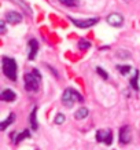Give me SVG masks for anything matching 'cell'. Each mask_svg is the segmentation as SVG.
<instances>
[{"label": "cell", "instance_id": "5", "mask_svg": "<svg viewBox=\"0 0 140 150\" xmlns=\"http://www.w3.org/2000/svg\"><path fill=\"white\" fill-rule=\"evenodd\" d=\"M96 141L110 146L113 143V131L111 129H99L96 132Z\"/></svg>", "mask_w": 140, "mask_h": 150}, {"label": "cell", "instance_id": "8", "mask_svg": "<svg viewBox=\"0 0 140 150\" xmlns=\"http://www.w3.org/2000/svg\"><path fill=\"white\" fill-rule=\"evenodd\" d=\"M27 47H29V52H27V59L33 61L36 58L37 52H39V41L36 39H30L27 41Z\"/></svg>", "mask_w": 140, "mask_h": 150}, {"label": "cell", "instance_id": "22", "mask_svg": "<svg viewBox=\"0 0 140 150\" xmlns=\"http://www.w3.org/2000/svg\"><path fill=\"white\" fill-rule=\"evenodd\" d=\"M62 4L68 6V7H74V6H77V0H59Z\"/></svg>", "mask_w": 140, "mask_h": 150}, {"label": "cell", "instance_id": "1", "mask_svg": "<svg viewBox=\"0 0 140 150\" xmlns=\"http://www.w3.org/2000/svg\"><path fill=\"white\" fill-rule=\"evenodd\" d=\"M1 70L7 79H10L11 81H17V74H18V66L14 58H8V57H3L1 58Z\"/></svg>", "mask_w": 140, "mask_h": 150}, {"label": "cell", "instance_id": "7", "mask_svg": "<svg viewBox=\"0 0 140 150\" xmlns=\"http://www.w3.org/2000/svg\"><path fill=\"white\" fill-rule=\"evenodd\" d=\"M132 141V131L129 125H124L120 129V143L121 145H128Z\"/></svg>", "mask_w": 140, "mask_h": 150}, {"label": "cell", "instance_id": "11", "mask_svg": "<svg viewBox=\"0 0 140 150\" xmlns=\"http://www.w3.org/2000/svg\"><path fill=\"white\" fill-rule=\"evenodd\" d=\"M36 113H37V106H34V108H33V110H32V113H30V116H29V123H30V127H32L34 131L39 128V123H37Z\"/></svg>", "mask_w": 140, "mask_h": 150}, {"label": "cell", "instance_id": "15", "mask_svg": "<svg viewBox=\"0 0 140 150\" xmlns=\"http://www.w3.org/2000/svg\"><path fill=\"white\" fill-rule=\"evenodd\" d=\"M11 1H14L17 6H19V7H22L23 11H26L27 14H32V8L29 7V4H27L25 0H11Z\"/></svg>", "mask_w": 140, "mask_h": 150}, {"label": "cell", "instance_id": "24", "mask_svg": "<svg viewBox=\"0 0 140 150\" xmlns=\"http://www.w3.org/2000/svg\"><path fill=\"white\" fill-rule=\"evenodd\" d=\"M47 68L50 69V70H51V73H52V74H55V77H58V72H56V69H54V68H52V66H50V65H47Z\"/></svg>", "mask_w": 140, "mask_h": 150}, {"label": "cell", "instance_id": "10", "mask_svg": "<svg viewBox=\"0 0 140 150\" xmlns=\"http://www.w3.org/2000/svg\"><path fill=\"white\" fill-rule=\"evenodd\" d=\"M15 98H17V94L11 88H6L0 94V99L3 102H13V100H15Z\"/></svg>", "mask_w": 140, "mask_h": 150}, {"label": "cell", "instance_id": "12", "mask_svg": "<svg viewBox=\"0 0 140 150\" xmlns=\"http://www.w3.org/2000/svg\"><path fill=\"white\" fill-rule=\"evenodd\" d=\"M139 76H140V72L136 69L135 73H133V77H132L131 81H129L131 87L135 90V91H139V90H140V87H139Z\"/></svg>", "mask_w": 140, "mask_h": 150}, {"label": "cell", "instance_id": "3", "mask_svg": "<svg viewBox=\"0 0 140 150\" xmlns=\"http://www.w3.org/2000/svg\"><path fill=\"white\" fill-rule=\"evenodd\" d=\"M76 100L82 102L84 98H82L81 94L78 91H76L74 88H66L63 91V94H62V103H63L65 106H68V108H72L73 103H74Z\"/></svg>", "mask_w": 140, "mask_h": 150}, {"label": "cell", "instance_id": "13", "mask_svg": "<svg viewBox=\"0 0 140 150\" xmlns=\"http://www.w3.org/2000/svg\"><path fill=\"white\" fill-rule=\"evenodd\" d=\"M14 121H15V114H14V113H10L8 117L6 118L4 121H1V123H0V129H1V131H4L6 128L8 127V125H11Z\"/></svg>", "mask_w": 140, "mask_h": 150}, {"label": "cell", "instance_id": "25", "mask_svg": "<svg viewBox=\"0 0 140 150\" xmlns=\"http://www.w3.org/2000/svg\"><path fill=\"white\" fill-rule=\"evenodd\" d=\"M124 1H129V0H124Z\"/></svg>", "mask_w": 140, "mask_h": 150}, {"label": "cell", "instance_id": "21", "mask_svg": "<svg viewBox=\"0 0 140 150\" xmlns=\"http://www.w3.org/2000/svg\"><path fill=\"white\" fill-rule=\"evenodd\" d=\"M96 73H98V74H99V76L103 79V80H107V79H108L107 72H106L103 68H99V66H98V68H96Z\"/></svg>", "mask_w": 140, "mask_h": 150}, {"label": "cell", "instance_id": "4", "mask_svg": "<svg viewBox=\"0 0 140 150\" xmlns=\"http://www.w3.org/2000/svg\"><path fill=\"white\" fill-rule=\"evenodd\" d=\"M69 19L73 22V25H76L77 28H81V29H88V28L94 26L99 22L98 18H87V19H76L73 17H69Z\"/></svg>", "mask_w": 140, "mask_h": 150}, {"label": "cell", "instance_id": "16", "mask_svg": "<svg viewBox=\"0 0 140 150\" xmlns=\"http://www.w3.org/2000/svg\"><path fill=\"white\" fill-rule=\"evenodd\" d=\"M29 137H30V132H29V129H23L21 134H18V137L14 139V143H15V145H18L21 141H23V139H26V138H29Z\"/></svg>", "mask_w": 140, "mask_h": 150}, {"label": "cell", "instance_id": "14", "mask_svg": "<svg viewBox=\"0 0 140 150\" xmlns=\"http://www.w3.org/2000/svg\"><path fill=\"white\" fill-rule=\"evenodd\" d=\"M88 114H89V110L87 109V108H80V109L74 113V118H76V120H84V118L88 117Z\"/></svg>", "mask_w": 140, "mask_h": 150}, {"label": "cell", "instance_id": "20", "mask_svg": "<svg viewBox=\"0 0 140 150\" xmlns=\"http://www.w3.org/2000/svg\"><path fill=\"white\" fill-rule=\"evenodd\" d=\"M78 48L82 51H87L88 48H91V43L88 40H84V39H82V40L78 41Z\"/></svg>", "mask_w": 140, "mask_h": 150}, {"label": "cell", "instance_id": "19", "mask_svg": "<svg viewBox=\"0 0 140 150\" xmlns=\"http://www.w3.org/2000/svg\"><path fill=\"white\" fill-rule=\"evenodd\" d=\"M117 69L121 74H128V73L132 70V68L129 65H117Z\"/></svg>", "mask_w": 140, "mask_h": 150}, {"label": "cell", "instance_id": "9", "mask_svg": "<svg viewBox=\"0 0 140 150\" xmlns=\"http://www.w3.org/2000/svg\"><path fill=\"white\" fill-rule=\"evenodd\" d=\"M6 21L11 25H17V23L22 22V14L17 13V11H8L6 13Z\"/></svg>", "mask_w": 140, "mask_h": 150}, {"label": "cell", "instance_id": "6", "mask_svg": "<svg viewBox=\"0 0 140 150\" xmlns=\"http://www.w3.org/2000/svg\"><path fill=\"white\" fill-rule=\"evenodd\" d=\"M106 21H107V23L110 25V26L120 28V26H122V23H124V17L118 13H111V14H108L107 15Z\"/></svg>", "mask_w": 140, "mask_h": 150}, {"label": "cell", "instance_id": "23", "mask_svg": "<svg viewBox=\"0 0 140 150\" xmlns=\"http://www.w3.org/2000/svg\"><path fill=\"white\" fill-rule=\"evenodd\" d=\"M6 22H7V21H0V33H1V35L6 33Z\"/></svg>", "mask_w": 140, "mask_h": 150}, {"label": "cell", "instance_id": "18", "mask_svg": "<svg viewBox=\"0 0 140 150\" xmlns=\"http://www.w3.org/2000/svg\"><path fill=\"white\" fill-rule=\"evenodd\" d=\"M65 121H66V116H65L63 113H58L54 118V123L56 124V125H62Z\"/></svg>", "mask_w": 140, "mask_h": 150}, {"label": "cell", "instance_id": "17", "mask_svg": "<svg viewBox=\"0 0 140 150\" xmlns=\"http://www.w3.org/2000/svg\"><path fill=\"white\" fill-rule=\"evenodd\" d=\"M115 57H117V58H121V59H129L132 57V54L127 50H118L117 52H115Z\"/></svg>", "mask_w": 140, "mask_h": 150}, {"label": "cell", "instance_id": "2", "mask_svg": "<svg viewBox=\"0 0 140 150\" xmlns=\"http://www.w3.org/2000/svg\"><path fill=\"white\" fill-rule=\"evenodd\" d=\"M25 88L30 92H36L40 88V81H41V74L39 72V69H32L30 73L25 74Z\"/></svg>", "mask_w": 140, "mask_h": 150}]
</instances>
